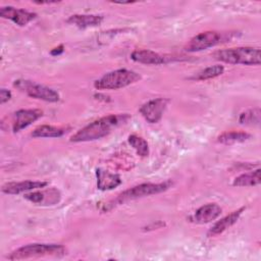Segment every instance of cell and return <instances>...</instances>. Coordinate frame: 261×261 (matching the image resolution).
I'll use <instances>...</instances> for the list:
<instances>
[{"mask_svg":"<svg viewBox=\"0 0 261 261\" xmlns=\"http://www.w3.org/2000/svg\"><path fill=\"white\" fill-rule=\"evenodd\" d=\"M128 116L125 114H109L107 116H103L77 130L70 137L69 141L73 143H80L99 140L107 136L113 127L120 124Z\"/></svg>","mask_w":261,"mask_h":261,"instance_id":"1","label":"cell"},{"mask_svg":"<svg viewBox=\"0 0 261 261\" xmlns=\"http://www.w3.org/2000/svg\"><path fill=\"white\" fill-rule=\"evenodd\" d=\"M213 57L228 64L259 65L261 62V51L256 47H236L217 50L213 53Z\"/></svg>","mask_w":261,"mask_h":261,"instance_id":"2","label":"cell"},{"mask_svg":"<svg viewBox=\"0 0 261 261\" xmlns=\"http://www.w3.org/2000/svg\"><path fill=\"white\" fill-rule=\"evenodd\" d=\"M66 254V250L62 245L58 244H29L22 246L8 256V260H23L38 257H61Z\"/></svg>","mask_w":261,"mask_h":261,"instance_id":"3","label":"cell"},{"mask_svg":"<svg viewBox=\"0 0 261 261\" xmlns=\"http://www.w3.org/2000/svg\"><path fill=\"white\" fill-rule=\"evenodd\" d=\"M141 80V75L130 69L120 68L105 73L96 80L94 87L97 90H118Z\"/></svg>","mask_w":261,"mask_h":261,"instance_id":"4","label":"cell"},{"mask_svg":"<svg viewBox=\"0 0 261 261\" xmlns=\"http://www.w3.org/2000/svg\"><path fill=\"white\" fill-rule=\"evenodd\" d=\"M171 185H172V182L170 180H166V181L159 182V184H154V182L140 184L138 186H135V187L127 189V190L123 191L122 193H120L115 198V200H113L112 202L109 203V205H111V206L119 205V204H123L125 202L136 200L139 198L160 194V193L168 190Z\"/></svg>","mask_w":261,"mask_h":261,"instance_id":"5","label":"cell"},{"mask_svg":"<svg viewBox=\"0 0 261 261\" xmlns=\"http://www.w3.org/2000/svg\"><path fill=\"white\" fill-rule=\"evenodd\" d=\"M13 86L19 90L20 92L24 93L31 98L43 100L46 102H57L60 99L59 94L52 88H49L47 86L37 84L30 80H23L18 79L13 82Z\"/></svg>","mask_w":261,"mask_h":261,"instance_id":"6","label":"cell"},{"mask_svg":"<svg viewBox=\"0 0 261 261\" xmlns=\"http://www.w3.org/2000/svg\"><path fill=\"white\" fill-rule=\"evenodd\" d=\"M43 116V111L40 109H19L13 112L9 117L5 116L3 119L9 120V122L1 121V127L4 130L11 129L13 133H17Z\"/></svg>","mask_w":261,"mask_h":261,"instance_id":"7","label":"cell"},{"mask_svg":"<svg viewBox=\"0 0 261 261\" xmlns=\"http://www.w3.org/2000/svg\"><path fill=\"white\" fill-rule=\"evenodd\" d=\"M226 39L225 35L216 31L202 32L193 37L186 45L185 50L188 52H198L206 50L220 44Z\"/></svg>","mask_w":261,"mask_h":261,"instance_id":"8","label":"cell"},{"mask_svg":"<svg viewBox=\"0 0 261 261\" xmlns=\"http://www.w3.org/2000/svg\"><path fill=\"white\" fill-rule=\"evenodd\" d=\"M167 104H168L167 99L156 98L143 104L140 107L139 111L148 122L156 123L162 118L163 113L167 107Z\"/></svg>","mask_w":261,"mask_h":261,"instance_id":"9","label":"cell"},{"mask_svg":"<svg viewBox=\"0 0 261 261\" xmlns=\"http://www.w3.org/2000/svg\"><path fill=\"white\" fill-rule=\"evenodd\" d=\"M24 199L28 201L43 205V206H52L57 204L61 199V194L59 190L56 188H50L47 190H41V191H34L31 193H27L24 196Z\"/></svg>","mask_w":261,"mask_h":261,"instance_id":"10","label":"cell"},{"mask_svg":"<svg viewBox=\"0 0 261 261\" xmlns=\"http://www.w3.org/2000/svg\"><path fill=\"white\" fill-rule=\"evenodd\" d=\"M0 16L2 18L9 19L19 27L27 25L29 22L37 17L35 12H31L24 9H18L13 6H3L0 9Z\"/></svg>","mask_w":261,"mask_h":261,"instance_id":"11","label":"cell"},{"mask_svg":"<svg viewBox=\"0 0 261 261\" xmlns=\"http://www.w3.org/2000/svg\"><path fill=\"white\" fill-rule=\"evenodd\" d=\"M48 185L47 181L41 180H23V181H10L2 186V192L8 195H17L23 192L43 189Z\"/></svg>","mask_w":261,"mask_h":261,"instance_id":"12","label":"cell"},{"mask_svg":"<svg viewBox=\"0 0 261 261\" xmlns=\"http://www.w3.org/2000/svg\"><path fill=\"white\" fill-rule=\"evenodd\" d=\"M222 209L215 203H209L201 206L196 210L194 215L192 216V221L198 224L209 223L220 216Z\"/></svg>","mask_w":261,"mask_h":261,"instance_id":"13","label":"cell"},{"mask_svg":"<svg viewBox=\"0 0 261 261\" xmlns=\"http://www.w3.org/2000/svg\"><path fill=\"white\" fill-rule=\"evenodd\" d=\"M246 207H241L236 211H232L230 214L224 216L223 218H221L220 220H218L214 225H212V227L208 230L207 236L208 237H216L220 233H222L223 231H225L227 228L231 227L241 217V215L243 214V212L245 211Z\"/></svg>","mask_w":261,"mask_h":261,"instance_id":"14","label":"cell"},{"mask_svg":"<svg viewBox=\"0 0 261 261\" xmlns=\"http://www.w3.org/2000/svg\"><path fill=\"white\" fill-rule=\"evenodd\" d=\"M130 58L139 63L143 64H153L159 65L166 62V57L148 49H139L135 50L130 54Z\"/></svg>","mask_w":261,"mask_h":261,"instance_id":"15","label":"cell"},{"mask_svg":"<svg viewBox=\"0 0 261 261\" xmlns=\"http://www.w3.org/2000/svg\"><path fill=\"white\" fill-rule=\"evenodd\" d=\"M97 187L101 191H108L118 187L121 184L120 176L117 173H111L102 168L96 169Z\"/></svg>","mask_w":261,"mask_h":261,"instance_id":"16","label":"cell"},{"mask_svg":"<svg viewBox=\"0 0 261 261\" xmlns=\"http://www.w3.org/2000/svg\"><path fill=\"white\" fill-rule=\"evenodd\" d=\"M103 21V16L99 14H74L69 16L67 22L80 29L97 27Z\"/></svg>","mask_w":261,"mask_h":261,"instance_id":"17","label":"cell"},{"mask_svg":"<svg viewBox=\"0 0 261 261\" xmlns=\"http://www.w3.org/2000/svg\"><path fill=\"white\" fill-rule=\"evenodd\" d=\"M66 129L61 126L43 124L36 127L33 133L32 137L34 138H59L65 134Z\"/></svg>","mask_w":261,"mask_h":261,"instance_id":"18","label":"cell"},{"mask_svg":"<svg viewBox=\"0 0 261 261\" xmlns=\"http://www.w3.org/2000/svg\"><path fill=\"white\" fill-rule=\"evenodd\" d=\"M261 170L257 168L254 171L243 173L233 179L232 185L234 187H254L261 182Z\"/></svg>","mask_w":261,"mask_h":261,"instance_id":"19","label":"cell"},{"mask_svg":"<svg viewBox=\"0 0 261 261\" xmlns=\"http://www.w3.org/2000/svg\"><path fill=\"white\" fill-rule=\"evenodd\" d=\"M251 138V135L246 132L230 130L224 132L217 137V142L224 145H231L236 143H243L248 141Z\"/></svg>","mask_w":261,"mask_h":261,"instance_id":"20","label":"cell"},{"mask_svg":"<svg viewBox=\"0 0 261 261\" xmlns=\"http://www.w3.org/2000/svg\"><path fill=\"white\" fill-rule=\"evenodd\" d=\"M224 72V66L220 64H215L209 67H206L202 69L201 71L197 72L194 74L191 79L196 80V81H206V80H211L214 77H217L221 75Z\"/></svg>","mask_w":261,"mask_h":261,"instance_id":"21","label":"cell"},{"mask_svg":"<svg viewBox=\"0 0 261 261\" xmlns=\"http://www.w3.org/2000/svg\"><path fill=\"white\" fill-rule=\"evenodd\" d=\"M260 108L249 109L245 112H242L239 116V122L245 125H259L260 124Z\"/></svg>","mask_w":261,"mask_h":261,"instance_id":"22","label":"cell"},{"mask_svg":"<svg viewBox=\"0 0 261 261\" xmlns=\"http://www.w3.org/2000/svg\"><path fill=\"white\" fill-rule=\"evenodd\" d=\"M128 143L139 156L147 157L149 155V145L144 138L138 135H130L128 137Z\"/></svg>","mask_w":261,"mask_h":261,"instance_id":"23","label":"cell"},{"mask_svg":"<svg viewBox=\"0 0 261 261\" xmlns=\"http://www.w3.org/2000/svg\"><path fill=\"white\" fill-rule=\"evenodd\" d=\"M11 96H12V95H11V92H10L9 90L2 88V89L0 90V103H1V104L6 103L7 101H9V100L11 99Z\"/></svg>","mask_w":261,"mask_h":261,"instance_id":"24","label":"cell"},{"mask_svg":"<svg viewBox=\"0 0 261 261\" xmlns=\"http://www.w3.org/2000/svg\"><path fill=\"white\" fill-rule=\"evenodd\" d=\"M63 51H64V46H63V45H59L58 47L52 49V50L50 51V54L53 55V56H57V55H60Z\"/></svg>","mask_w":261,"mask_h":261,"instance_id":"25","label":"cell"}]
</instances>
